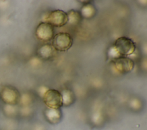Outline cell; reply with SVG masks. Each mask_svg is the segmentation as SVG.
<instances>
[{
    "label": "cell",
    "instance_id": "8",
    "mask_svg": "<svg viewBox=\"0 0 147 130\" xmlns=\"http://www.w3.org/2000/svg\"><path fill=\"white\" fill-rule=\"evenodd\" d=\"M45 120L51 124L59 123L63 117L62 112L60 109H53L47 108L44 111Z\"/></svg>",
    "mask_w": 147,
    "mask_h": 130
},
{
    "label": "cell",
    "instance_id": "16",
    "mask_svg": "<svg viewBox=\"0 0 147 130\" xmlns=\"http://www.w3.org/2000/svg\"><path fill=\"white\" fill-rule=\"evenodd\" d=\"M17 109L16 107V105H7L5 104V106L4 107V112L5 113L10 116H14L17 113Z\"/></svg>",
    "mask_w": 147,
    "mask_h": 130
},
{
    "label": "cell",
    "instance_id": "3",
    "mask_svg": "<svg viewBox=\"0 0 147 130\" xmlns=\"http://www.w3.org/2000/svg\"><path fill=\"white\" fill-rule=\"evenodd\" d=\"M21 94L18 90L11 85L3 86L0 93L2 101L7 105H17L18 104Z\"/></svg>",
    "mask_w": 147,
    "mask_h": 130
},
{
    "label": "cell",
    "instance_id": "11",
    "mask_svg": "<svg viewBox=\"0 0 147 130\" xmlns=\"http://www.w3.org/2000/svg\"><path fill=\"white\" fill-rule=\"evenodd\" d=\"M80 13L85 18H91L96 14V10L92 4L87 3L82 6Z\"/></svg>",
    "mask_w": 147,
    "mask_h": 130
},
{
    "label": "cell",
    "instance_id": "5",
    "mask_svg": "<svg viewBox=\"0 0 147 130\" xmlns=\"http://www.w3.org/2000/svg\"><path fill=\"white\" fill-rule=\"evenodd\" d=\"M35 34L40 41L44 42L50 41L54 36V27L48 22H42L36 27Z\"/></svg>",
    "mask_w": 147,
    "mask_h": 130
},
{
    "label": "cell",
    "instance_id": "12",
    "mask_svg": "<svg viewBox=\"0 0 147 130\" xmlns=\"http://www.w3.org/2000/svg\"><path fill=\"white\" fill-rule=\"evenodd\" d=\"M68 17V22L69 25L72 26L78 25L82 19L80 13L75 10H70L67 13Z\"/></svg>",
    "mask_w": 147,
    "mask_h": 130
},
{
    "label": "cell",
    "instance_id": "15",
    "mask_svg": "<svg viewBox=\"0 0 147 130\" xmlns=\"http://www.w3.org/2000/svg\"><path fill=\"white\" fill-rule=\"evenodd\" d=\"M33 97L29 93H24L21 94L20 99L18 104H20L21 107H28L30 106V105L33 102Z\"/></svg>",
    "mask_w": 147,
    "mask_h": 130
},
{
    "label": "cell",
    "instance_id": "6",
    "mask_svg": "<svg viewBox=\"0 0 147 130\" xmlns=\"http://www.w3.org/2000/svg\"><path fill=\"white\" fill-rule=\"evenodd\" d=\"M53 27H61L67 23L68 17L67 13L61 10L52 11L45 18V21Z\"/></svg>",
    "mask_w": 147,
    "mask_h": 130
},
{
    "label": "cell",
    "instance_id": "19",
    "mask_svg": "<svg viewBox=\"0 0 147 130\" xmlns=\"http://www.w3.org/2000/svg\"><path fill=\"white\" fill-rule=\"evenodd\" d=\"M33 130H45V128L42 124H36Z\"/></svg>",
    "mask_w": 147,
    "mask_h": 130
},
{
    "label": "cell",
    "instance_id": "13",
    "mask_svg": "<svg viewBox=\"0 0 147 130\" xmlns=\"http://www.w3.org/2000/svg\"><path fill=\"white\" fill-rule=\"evenodd\" d=\"M91 121L94 125L96 127H100L105 122V116L102 111L96 110L94 111L91 115Z\"/></svg>",
    "mask_w": 147,
    "mask_h": 130
},
{
    "label": "cell",
    "instance_id": "4",
    "mask_svg": "<svg viewBox=\"0 0 147 130\" xmlns=\"http://www.w3.org/2000/svg\"><path fill=\"white\" fill-rule=\"evenodd\" d=\"M44 103L49 108L60 109L63 107L61 94L55 89H49L42 97Z\"/></svg>",
    "mask_w": 147,
    "mask_h": 130
},
{
    "label": "cell",
    "instance_id": "14",
    "mask_svg": "<svg viewBox=\"0 0 147 130\" xmlns=\"http://www.w3.org/2000/svg\"><path fill=\"white\" fill-rule=\"evenodd\" d=\"M129 108L133 111H139L143 107V103L142 100L137 97H131L128 101Z\"/></svg>",
    "mask_w": 147,
    "mask_h": 130
},
{
    "label": "cell",
    "instance_id": "1",
    "mask_svg": "<svg viewBox=\"0 0 147 130\" xmlns=\"http://www.w3.org/2000/svg\"><path fill=\"white\" fill-rule=\"evenodd\" d=\"M136 48V44L131 39L126 37H121L117 38L114 45L110 47L108 54L110 58L115 60L132 54Z\"/></svg>",
    "mask_w": 147,
    "mask_h": 130
},
{
    "label": "cell",
    "instance_id": "10",
    "mask_svg": "<svg viewBox=\"0 0 147 130\" xmlns=\"http://www.w3.org/2000/svg\"><path fill=\"white\" fill-rule=\"evenodd\" d=\"M60 93L62 96L63 107H69L75 103L76 96L73 90L68 88H65L63 89Z\"/></svg>",
    "mask_w": 147,
    "mask_h": 130
},
{
    "label": "cell",
    "instance_id": "7",
    "mask_svg": "<svg viewBox=\"0 0 147 130\" xmlns=\"http://www.w3.org/2000/svg\"><path fill=\"white\" fill-rule=\"evenodd\" d=\"M115 69L121 73H126L131 71L134 63L133 60L127 57H121L114 60Z\"/></svg>",
    "mask_w": 147,
    "mask_h": 130
},
{
    "label": "cell",
    "instance_id": "2",
    "mask_svg": "<svg viewBox=\"0 0 147 130\" xmlns=\"http://www.w3.org/2000/svg\"><path fill=\"white\" fill-rule=\"evenodd\" d=\"M73 44L71 36L65 32H60L54 35L52 38V45L55 50L65 52L69 49Z\"/></svg>",
    "mask_w": 147,
    "mask_h": 130
},
{
    "label": "cell",
    "instance_id": "9",
    "mask_svg": "<svg viewBox=\"0 0 147 130\" xmlns=\"http://www.w3.org/2000/svg\"><path fill=\"white\" fill-rule=\"evenodd\" d=\"M55 49L52 45L46 44L41 46L37 50V54L39 57L44 60H49L55 54Z\"/></svg>",
    "mask_w": 147,
    "mask_h": 130
},
{
    "label": "cell",
    "instance_id": "17",
    "mask_svg": "<svg viewBox=\"0 0 147 130\" xmlns=\"http://www.w3.org/2000/svg\"><path fill=\"white\" fill-rule=\"evenodd\" d=\"M21 114L23 116H29L32 113V109L30 106L28 107H21V109L20 110Z\"/></svg>",
    "mask_w": 147,
    "mask_h": 130
},
{
    "label": "cell",
    "instance_id": "18",
    "mask_svg": "<svg viewBox=\"0 0 147 130\" xmlns=\"http://www.w3.org/2000/svg\"><path fill=\"white\" fill-rule=\"evenodd\" d=\"M49 89V88L44 85H41L38 89H37V93L39 95V96L41 98L43 97L44 94L46 93V92Z\"/></svg>",
    "mask_w": 147,
    "mask_h": 130
}]
</instances>
